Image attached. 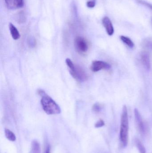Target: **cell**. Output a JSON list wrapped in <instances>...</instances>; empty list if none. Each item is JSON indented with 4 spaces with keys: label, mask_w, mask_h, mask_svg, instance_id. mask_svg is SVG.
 I'll list each match as a JSON object with an SVG mask.
<instances>
[{
    "label": "cell",
    "mask_w": 152,
    "mask_h": 153,
    "mask_svg": "<svg viewBox=\"0 0 152 153\" xmlns=\"http://www.w3.org/2000/svg\"><path fill=\"white\" fill-rule=\"evenodd\" d=\"M75 45L76 50L80 53H85L88 49L87 41L84 38L77 36L75 39Z\"/></svg>",
    "instance_id": "obj_3"
},
{
    "label": "cell",
    "mask_w": 152,
    "mask_h": 153,
    "mask_svg": "<svg viewBox=\"0 0 152 153\" xmlns=\"http://www.w3.org/2000/svg\"><path fill=\"white\" fill-rule=\"evenodd\" d=\"M37 92L38 94H39V95L42 96V97L44 95H45V94H46L45 92L43 90H41V89H39V90H37Z\"/></svg>",
    "instance_id": "obj_22"
},
{
    "label": "cell",
    "mask_w": 152,
    "mask_h": 153,
    "mask_svg": "<svg viewBox=\"0 0 152 153\" xmlns=\"http://www.w3.org/2000/svg\"></svg>",
    "instance_id": "obj_24"
},
{
    "label": "cell",
    "mask_w": 152,
    "mask_h": 153,
    "mask_svg": "<svg viewBox=\"0 0 152 153\" xmlns=\"http://www.w3.org/2000/svg\"><path fill=\"white\" fill-rule=\"evenodd\" d=\"M66 63L69 68L70 71H72L75 68L76 65L74 64L73 62L69 58H67L66 60Z\"/></svg>",
    "instance_id": "obj_18"
},
{
    "label": "cell",
    "mask_w": 152,
    "mask_h": 153,
    "mask_svg": "<svg viewBox=\"0 0 152 153\" xmlns=\"http://www.w3.org/2000/svg\"><path fill=\"white\" fill-rule=\"evenodd\" d=\"M4 1L6 7L10 10L20 9L24 5L23 0H4Z\"/></svg>",
    "instance_id": "obj_7"
},
{
    "label": "cell",
    "mask_w": 152,
    "mask_h": 153,
    "mask_svg": "<svg viewBox=\"0 0 152 153\" xmlns=\"http://www.w3.org/2000/svg\"><path fill=\"white\" fill-rule=\"evenodd\" d=\"M4 134L6 138L11 142H15L16 140V137L15 135L12 131L8 128L4 129Z\"/></svg>",
    "instance_id": "obj_12"
},
{
    "label": "cell",
    "mask_w": 152,
    "mask_h": 153,
    "mask_svg": "<svg viewBox=\"0 0 152 153\" xmlns=\"http://www.w3.org/2000/svg\"><path fill=\"white\" fill-rule=\"evenodd\" d=\"M140 57L143 66L147 70H150L151 68V62L149 54L146 52H142Z\"/></svg>",
    "instance_id": "obj_9"
},
{
    "label": "cell",
    "mask_w": 152,
    "mask_h": 153,
    "mask_svg": "<svg viewBox=\"0 0 152 153\" xmlns=\"http://www.w3.org/2000/svg\"><path fill=\"white\" fill-rule=\"evenodd\" d=\"M104 125H105V123H104V121L103 120L100 119L95 123V127L96 128H100L103 127Z\"/></svg>",
    "instance_id": "obj_19"
},
{
    "label": "cell",
    "mask_w": 152,
    "mask_h": 153,
    "mask_svg": "<svg viewBox=\"0 0 152 153\" xmlns=\"http://www.w3.org/2000/svg\"><path fill=\"white\" fill-rule=\"evenodd\" d=\"M102 23L108 35L110 36L113 35L114 32V28L109 18L108 17H104L102 19Z\"/></svg>",
    "instance_id": "obj_8"
},
{
    "label": "cell",
    "mask_w": 152,
    "mask_h": 153,
    "mask_svg": "<svg viewBox=\"0 0 152 153\" xmlns=\"http://www.w3.org/2000/svg\"><path fill=\"white\" fill-rule=\"evenodd\" d=\"M134 117L136 124L139 132L142 134H145L146 132V128L145 124L142 118V116L137 109H134Z\"/></svg>",
    "instance_id": "obj_5"
},
{
    "label": "cell",
    "mask_w": 152,
    "mask_h": 153,
    "mask_svg": "<svg viewBox=\"0 0 152 153\" xmlns=\"http://www.w3.org/2000/svg\"><path fill=\"white\" fill-rule=\"evenodd\" d=\"M31 153H40V145L36 141L32 142Z\"/></svg>",
    "instance_id": "obj_15"
},
{
    "label": "cell",
    "mask_w": 152,
    "mask_h": 153,
    "mask_svg": "<svg viewBox=\"0 0 152 153\" xmlns=\"http://www.w3.org/2000/svg\"><path fill=\"white\" fill-rule=\"evenodd\" d=\"M15 20L19 24H23L25 23L26 20V17L25 12L23 11L18 13L15 17Z\"/></svg>",
    "instance_id": "obj_11"
},
{
    "label": "cell",
    "mask_w": 152,
    "mask_h": 153,
    "mask_svg": "<svg viewBox=\"0 0 152 153\" xmlns=\"http://www.w3.org/2000/svg\"><path fill=\"white\" fill-rule=\"evenodd\" d=\"M136 145L140 153H146V150L142 143L139 140L137 139L135 141Z\"/></svg>",
    "instance_id": "obj_14"
},
{
    "label": "cell",
    "mask_w": 152,
    "mask_h": 153,
    "mask_svg": "<svg viewBox=\"0 0 152 153\" xmlns=\"http://www.w3.org/2000/svg\"><path fill=\"white\" fill-rule=\"evenodd\" d=\"M137 2L139 4H142L144 6H146L147 8H149L150 10H152V4L146 1H144V0H136Z\"/></svg>",
    "instance_id": "obj_17"
},
{
    "label": "cell",
    "mask_w": 152,
    "mask_h": 153,
    "mask_svg": "<svg viewBox=\"0 0 152 153\" xmlns=\"http://www.w3.org/2000/svg\"><path fill=\"white\" fill-rule=\"evenodd\" d=\"M70 72L71 76L79 82H83L87 79L86 73L80 67L75 66L73 70L70 71Z\"/></svg>",
    "instance_id": "obj_4"
},
{
    "label": "cell",
    "mask_w": 152,
    "mask_h": 153,
    "mask_svg": "<svg viewBox=\"0 0 152 153\" xmlns=\"http://www.w3.org/2000/svg\"><path fill=\"white\" fill-rule=\"evenodd\" d=\"M120 39L121 41L127 45L130 48H133L134 46V44L132 40L128 37L125 36H121L120 37Z\"/></svg>",
    "instance_id": "obj_13"
},
{
    "label": "cell",
    "mask_w": 152,
    "mask_h": 153,
    "mask_svg": "<svg viewBox=\"0 0 152 153\" xmlns=\"http://www.w3.org/2000/svg\"><path fill=\"white\" fill-rule=\"evenodd\" d=\"M103 108V106L102 104L99 102H96L95 103L92 107V110L94 112H99L101 111Z\"/></svg>",
    "instance_id": "obj_16"
},
{
    "label": "cell",
    "mask_w": 152,
    "mask_h": 153,
    "mask_svg": "<svg viewBox=\"0 0 152 153\" xmlns=\"http://www.w3.org/2000/svg\"><path fill=\"white\" fill-rule=\"evenodd\" d=\"M111 68L110 65L106 62L101 61H95L91 65V71L93 72H97L102 70H109Z\"/></svg>",
    "instance_id": "obj_6"
},
{
    "label": "cell",
    "mask_w": 152,
    "mask_h": 153,
    "mask_svg": "<svg viewBox=\"0 0 152 153\" xmlns=\"http://www.w3.org/2000/svg\"><path fill=\"white\" fill-rule=\"evenodd\" d=\"M129 124L128 114L127 108L126 105L123 106L120 120V139L123 147L127 146L128 143Z\"/></svg>",
    "instance_id": "obj_1"
},
{
    "label": "cell",
    "mask_w": 152,
    "mask_h": 153,
    "mask_svg": "<svg viewBox=\"0 0 152 153\" xmlns=\"http://www.w3.org/2000/svg\"><path fill=\"white\" fill-rule=\"evenodd\" d=\"M41 105L44 111L48 115H56L61 113V108L58 104L47 94L42 96Z\"/></svg>",
    "instance_id": "obj_2"
},
{
    "label": "cell",
    "mask_w": 152,
    "mask_h": 153,
    "mask_svg": "<svg viewBox=\"0 0 152 153\" xmlns=\"http://www.w3.org/2000/svg\"><path fill=\"white\" fill-rule=\"evenodd\" d=\"M50 150H51V149H50V146H48L46 150L45 153H50Z\"/></svg>",
    "instance_id": "obj_23"
},
{
    "label": "cell",
    "mask_w": 152,
    "mask_h": 153,
    "mask_svg": "<svg viewBox=\"0 0 152 153\" xmlns=\"http://www.w3.org/2000/svg\"><path fill=\"white\" fill-rule=\"evenodd\" d=\"M9 29L12 37L14 40H18L20 38V34L17 28L12 23L9 24Z\"/></svg>",
    "instance_id": "obj_10"
},
{
    "label": "cell",
    "mask_w": 152,
    "mask_h": 153,
    "mask_svg": "<svg viewBox=\"0 0 152 153\" xmlns=\"http://www.w3.org/2000/svg\"><path fill=\"white\" fill-rule=\"evenodd\" d=\"M96 2L94 0H91V1H89L87 2V6L88 8H93L95 6Z\"/></svg>",
    "instance_id": "obj_20"
},
{
    "label": "cell",
    "mask_w": 152,
    "mask_h": 153,
    "mask_svg": "<svg viewBox=\"0 0 152 153\" xmlns=\"http://www.w3.org/2000/svg\"><path fill=\"white\" fill-rule=\"evenodd\" d=\"M28 42L29 45L31 46L32 47H34L35 46L36 41L35 39L33 38H29V39Z\"/></svg>",
    "instance_id": "obj_21"
}]
</instances>
